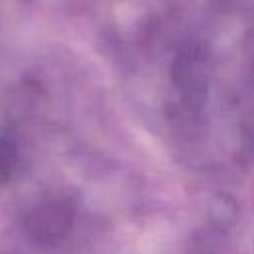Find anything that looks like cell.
<instances>
[{"instance_id": "6da1fadb", "label": "cell", "mask_w": 254, "mask_h": 254, "mask_svg": "<svg viewBox=\"0 0 254 254\" xmlns=\"http://www.w3.org/2000/svg\"><path fill=\"white\" fill-rule=\"evenodd\" d=\"M71 224V212L64 202H46L30 214L28 230L40 242L60 240Z\"/></svg>"}, {"instance_id": "7a4b0ae2", "label": "cell", "mask_w": 254, "mask_h": 254, "mask_svg": "<svg viewBox=\"0 0 254 254\" xmlns=\"http://www.w3.org/2000/svg\"><path fill=\"white\" fill-rule=\"evenodd\" d=\"M12 165H14V151L6 141H0V181L10 177Z\"/></svg>"}]
</instances>
